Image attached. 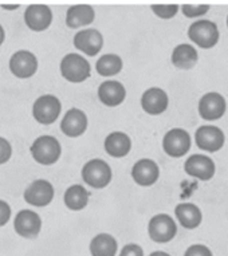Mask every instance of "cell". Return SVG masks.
Masks as SVG:
<instances>
[{"label":"cell","instance_id":"20","mask_svg":"<svg viewBox=\"0 0 228 256\" xmlns=\"http://www.w3.org/2000/svg\"><path fill=\"white\" fill-rule=\"evenodd\" d=\"M106 153L114 158H121L130 152L132 141L129 136L122 132H113L105 138Z\"/></svg>","mask_w":228,"mask_h":256},{"label":"cell","instance_id":"24","mask_svg":"<svg viewBox=\"0 0 228 256\" xmlns=\"http://www.w3.org/2000/svg\"><path fill=\"white\" fill-rule=\"evenodd\" d=\"M118 251L117 240L109 234H100L90 242L92 256H116Z\"/></svg>","mask_w":228,"mask_h":256},{"label":"cell","instance_id":"16","mask_svg":"<svg viewBox=\"0 0 228 256\" xmlns=\"http://www.w3.org/2000/svg\"><path fill=\"white\" fill-rule=\"evenodd\" d=\"M160 169L158 165L149 158L138 160L132 168V178L141 186H150L158 180Z\"/></svg>","mask_w":228,"mask_h":256},{"label":"cell","instance_id":"31","mask_svg":"<svg viewBox=\"0 0 228 256\" xmlns=\"http://www.w3.org/2000/svg\"><path fill=\"white\" fill-rule=\"evenodd\" d=\"M120 256H144V251L137 244H126L120 252Z\"/></svg>","mask_w":228,"mask_h":256},{"label":"cell","instance_id":"2","mask_svg":"<svg viewBox=\"0 0 228 256\" xmlns=\"http://www.w3.org/2000/svg\"><path fill=\"white\" fill-rule=\"evenodd\" d=\"M90 63L80 54H68L60 60V74L72 84H80L90 76Z\"/></svg>","mask_w":228,"mask_h":256},{"label":"cell","instance_id":"12","mask_svg":"<svg viewBox=\"0 0 228 256\" xmlns=\"http://www.w3.org/2000/svg\"><path fill=\"white\" fill-rule=\"evenodd\" d=\"M184 170L186 174L198 178L202 181L211 180L215 176V162L214 160L204 154H194L186 160L184 164Z\"/></svg>","mask_w":228,"mask_h":256},{"label":"cell","instance_id":"25","mask_svg":"<svg viewBox=\"0 0 228 256\" xmlns=\"http://www.w3.org/2000/svg\"><path fill=\"white\" fill-rule=\"evenodd\" d=\"M90 194L86 189L80 184L68 186V190L64 192V204L68 210H82L89 202Z\"/></svg>","mask_w":228,"mask_h":256},{"label":"cell","instance_id":"8","mask_svg":"<svg viewBox=\"0 0 228 256\" xmlns=\"http://www.w3.org/2000/svg\"><path fill=\"white\" fill-rule=\"evenodd\" d=\"M194 141L198 149L202 150L215 153L223 148L226 142V136L223 130L216 126H200L194 133Z\"/></svg>","mask_w":228,"mask_h":256},{"label":"cell","instance_id":"27","mask_svg":"<svg viewBox=\"0 0 228 256\" xmlns=\"http://www.w3.org/2000/svg\"><path fill=\"white\" fill-rule=\"evenodd\" d=\"M178 4H152V12L160 19H172L178 12Z\"/></svg>","mask_w":228,"mask_h":256},{"label":"cell","instance_id":"17","mask_svg":"<svg viewBox=\"0 0 228 256\" xmlns=\"http://www.w3.org/2000/svg\"><path fill=\"white\" fill-rule=\"evenodd\" d=\"M169 104L168 94L160 88H150L141 97V108L150 116H160L166 110Z\"/></svg>","mask_w":228,"mask_h":256},{"label":"cell","instance_id":"4","mask_svg":"<svg viewBox=\"0 0 228 256\" xmlns=\"http://www.w3.org/2000/svg\"><path fill=\"white\" fill-rule=\"evenodd\" d=\"M188 36L194 44L202 48H212L219 42V28L215 22L196 20L190 26Z\"/></svg>","mask_w":228,"mask_h":256},{"label":"cell","instance_id":"36","mask_svg":"<svg viewBox=\"0 0 228 256\" xmlns=\"http://www.w3.org/2000/svg\"><path fill=\"white\" fill-rule=\"evenodd\" d=\"M227 27H228V16H227Z\"/></svg>","mask_w":228,"mask_h":256},{"label":"cell","instance_id":"35","mask_svg":"<svg viewBox=\"0 0 228 256\" xmlns=\"http://www.w3.org/2000/svg\"><path fill=\"white\" fill-rule=\"evenodd\" d=\"M19 6L20 4H2V7L7 10H15V8H19Z\"/></svg>","mask_w":228,"mask_h":256},{"label":"cell","instance_id":"5","mask_svg":"<svg viewBox=\"0 0 228 256\" xmlns=\"http://www.w3.org/2000/svg\"><path fill=\"white\" fill-rule=\"evenodd\" d=\"M148 234L154 243H168L178 234V226L169 214H158L150 218Z\"/></svg>","mask_w":228,"mask_h":256},{"label":"cell","instance_id":"15","mask_svg":"<svg viewBox=\"0 0 228 256\" xmlns=\"http://www.w3.org/2000/svg\"><path fill=\"white\" fill-rule=\"evenodd\" d=\"M24 22L32 31H44L52 22V11L46 4H31L26 10Z\"/></svg>","mask_w":228,"mask_h":256},{"label":"cell","instance_id":"13","mask_svg":"<svg viewBox=\"0 0 228 256\" xmlns=\"http://www.w3.org/2000/svg\"><path fill=\"white\" fill-rule=\"evenodd\" d=\"M14 228L18 235H20L22 238L32 239V238H36L42 230V220L34 210H23L16 214L15 222H14Z\"/></svg>","mask_w":228,"mask_h":256},{"label":"cell","instance_id":"29","mask_svg":"<svg viewBox=\"0 0 228 256\" xmlns=\"http://www.w3.org/2000/svg\"><path fill=\"white\" fill-rule=\"evenodd\" d=\"M12 156V148L11 144L3 137H0V165L6 164Z\"/></svg>","mask_w":228,"mask_h":256},{"label":"cell","instance_id":"28","mask_svg":"<svg viewBox=\"0 0 228 256\" xmlns=\"http://www.w3.org/2000/svg\"><path fill=\"white\" fill-rule=\"evenodd\" d=\"M210 10V4H182V11L184 16L194 19V18H200L206 15Z\"/></svg>","mask_w":228,"mask_h":256},{"label":"cell","instance_id":"23","mask_svg":"<svg viewBox=\"0 0 228 256\" xmlns=\"http://www.w3.org/2000/svg\"><path fill=\"white\" fill-rule=\"evenodd\" d=\"M172 63L174 66H176L178 68H182V70H190L198 63V51L192 44H188V43H182L174 48V52H172Z\"/></svg>","mask_w":228,"mask_h":256},{"label":"cell","instance_id":"14","mask_svg":"<svg viewBox=\"0 0 228 256\" xmlns=\"http://www.w3.org/2000/svg\"><path fill=\"white\" fill-rule=\"evenodd\" d=\"M74 46L89 56L97 55L104 47V36L96 28H88L78 31L74 36Z\"/></svg>","mask_w":228,"mask_h":256},{"label":"cell","instance_id":"22","mask_svg":"<svg viewBox=\"0 0 228 256\" xmlns=\"http://www.w3.org/2000/svg\"><path fill=\"white\" fill-rule=\"evenodd\" d=\"M94 18H96V12H94V8L92 6H72L66 14V24L70 28H80V27L93 23Z\"/></svg>","mask_w":228,"mask_h":256},{"label":"cell","instance_id":"10","mask_svg":"<svg viewBox=\"0 0 228 256\" xmlns=\"http://www.w3.org/2000/svg\"><path fill=\"white\" fill-rule=\"evenodd\" d=\"M227 109V104L219 92H207L198 101V114L203 120L216 121L224 116Z\"/></svg>","mask_w":228,"mask_h":256},{"label":"cell","instance_id":"19","mask_svg":"<svg viewBox=\"0 0 228 256\" xmlns=\"http://www.w3.org/2000/svg\"><path fill=\"white\" fill-rule=\"evenodd\" d=\"M88 117L80 109H70L60 122V130L68 137H80L88 129Z\"/></svg>","mask_w":228,"mask_h":256},{"label":"cell","instance_id":"26","mask_svg":"<svg viewBox=\"0 0 228 256\" xmlns=\"http://www.w3.org/2000/svg\"><path fill=\"white\" fill-rule=\"evenodd\" d=\"M122 59L117 54H105L98 59L96 63V68L100 76H117L122 70Z\"/></svg>","mask_w":228,"mask_h":256},{"label":"cell","instance_id":"34","mask_svg":"<svg viewBox=\"0 0 228 256\" xmlns=\"http://www.w3.org/2000/svg\"><path fill=\"white\" fill-rule=\"evenodd\" d=\"M149 256H170V255L164 251H154V252H152V254H150Z\"/></svg>","mask_w":228,"mask_h":256},{"label":"cell","instance_id":"32","mask_svg":"<svg viewBox=\"0 0 228 256\" xmlns=\"http://www.w3.org/2000/svg\"><path fill=\"white\" fill-rule=\"evenodd\" d=\"M11 218V206L3 200H0V227L6 226Z\"/></svg>","mask_w":228,"mask_h":256},{"label":"cell","instance_id":"3","mask_svg":"<svg viewBox=\"0 0 228 256\" xmlns=\"http://www.w3.org/2000/svg\"><path fill=\"white\" fill-rule=\"evenodd\" d=\"M82 178L92 188H105L112 181V168L104 160H90L82 168Z\"/></svg>","mask_w":228,"mask_h":256},{"label":"cell","instance_id":"9","mask_svg":"<svg viewBox=\"0 0 228 256\" xmlns=\"http://www.w3.org/2000/svg\"><path fill=\"white\" fill-rule=\"evenodd\" d=\"M10 70L18 78H30L38 70V59L30 51L19 50L10 59Z\"/></svg>","mask_w":228,"mask_h":256},{"label":"cell","instance_id":"21","mask_svg":"<svg viewBox=\"0 0 228 256\" xmlns=\"http://www.w3.org/2000/svg\"><path fill=\"white\" fill-rule=\"evenodd\" d=\"M174 214L178 218V222L186 230H194L202 224L203 214L198 206L192 202H182L174 208Z\"/></svg>","mask_w":228,"mask_h":256},{"label":"cell","instance_id":"7","mask_svg":"<svg viewBox=\"0 0 228 256\" xmlns=\"http://www.w3.org/2000/svg\"><path fill=\"white\" fill-rule=\"evenodd\" d=\"M162 149L169 157L180 158L190 149V133L180 128L166 132L162 138Z\"/></svg>","mask_w":228,"mask_h":256},{"label":"cell","instance_id":"11","mask_svg":"<svg viewBox=\"0 0 228 256\" xmlns=\"http://www.w3.org/2000/svg\"><path fill=\"white\" fill-rule=\"evenodd\" d=\"M54 198V186L50 181L35 180L24 190V200L34 206H48Z\"/></svg>","mask_w":228,"mask_h":256},{"label":"cell","instance_id":"1","mask_svg":"<svg viewBox=\"0 0 228 256\" xmlns=\"http://www.w3.org/2000/svg\"><path fill=\"white\" fill-rule=\"evenodd\" d=\"M30 152L36 162L42 165H52L60 160L62 148L60 141L52 136H40L32 142Z\"/></svg>","mask_w":228,"mask_h":256},{"label":"cell","instance_id":"30","mask_svg":"<svg viewBox=\"0 0 228 256\" xmlns=\"http://www.w3.org/2000/svg\"><path fill=\"white\" fill-rule=\"evenodd\" d=\"M184 256H214L212 255L211 250L203 244H194V246H190L188 250L186 251Z\"/></svg>","mask_w":228,"mask_h":256},{"label":"cell","instance_id":"6","mask_svg":"<svg viewBox=\"0 0 228 256\" xmlns=\"http://www.w3.org/2000/svg\"><path fill=\"white\" fill-rule=\"evenodd\" d=\"M62 105L60 101L55 96H42L34 102L32 106V116L39 124L42 125H51L60 117Z\"/></svg>","mask_w":228,"mask_h":256},{"label":"cell","instance_id":"18","mask_svg":"<svg viewBox=\"0 0 228 256\" xmlns=\"http://www.w3.org/2000/svg\"><path fill=\"white\" fill-rule=\"evenodd\" d=\"M98 98L105 106L116 108L126 98V90L118 80H105L98 88Z\"/></svg>","mask_w":228,"mask_h":256},{"label":"cell","instance_id":"33","mask_svg":"<svg viewBox=\"0 0 228 256\" xmlns=\"http://www.w3.org/2000/svg\"><path fill=\"white\" fill-rule=\"evenodd\" d=\"M4 38H6L4 30H3L2 24H0V46H2V44H3V42H4Z\"/></svg>","mask_w":228,"mask_h":256}]
</instances>
